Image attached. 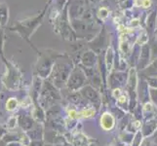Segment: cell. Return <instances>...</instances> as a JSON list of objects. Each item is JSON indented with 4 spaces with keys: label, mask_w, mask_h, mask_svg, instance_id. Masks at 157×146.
<instances>
[{
    "label": "cell",
    "mask_w": 157,
    "mask_h": 146,
    "mask_svg": "<svg viewBox=\"0 0 157 146\" xmlns=\"http://www.w3.org/2000/svg\"><path fill=\"white\" fill-rule=\"evenodd\" d=\"M156 129H157V121L154 120V119H150V120H147L142 125L140 133H143L144 137H147L151 136V134H153Z\"/></svg>",
    "instance_id": "cell-1"
},
{
    "label": "cell",
    "mask_w": 157,
    "mask_h": 146,
    "mask_svg": "<svg viewBox=\"0 0 157 146\" xmlns=\"http://www.w3.org/2000/svg\"><path fill=\"white\" fill-rule=\"evenodd\" d=\"M114 123H115L114 117H113L110 113L105 112L101 117V128L104 129H105V131H109V129H111L113 127H114Z\"/></svg>",
    "instance_id": "cell-2"
},
{
    "label": "cell",
    "mask_w": 157,
    "mask_h": 146,
    "mask_svg": "<svg viewBox=\"0 0 157 146\" xmlns=\"http://www.w3.org/2000/svg\"><path fill=\"white\" fill-rule=\"evenodd\" d=\"M137 95L139 96V99L142 103H145L148 102L149 100V87L147 82H142L140 83V92L137 93Z\"/></svg>",
    "instance_id": "cell-3"
},
{
    "label": "cell",
    "mask_w": 157,
    "mask_h": 146,
    "mask_svg": "<svg viewBox=\"0 0 157 146\" xmlns=\"http://www.w3.org/2000/svg\"><path fill=\"white\" fill-rule=\"evenodd\" d=\"M149 48L147 46H144L142 49V53H140V68L144 69L148 66L149 62Z\"/></svg>",
    "instance_id": "cell-4"
},
{
    "label": "cell",
    "mask_w": 157,
    "mask_h": 146,
    "mask_svg": "<svg viewBox=\"0 0 157 146\" xmlns=\"http://www.w3.org/2000/svg\"><path fill=\"white\" fill-rule=\"evenodd\" d=\"M83 95H85V97L91 101H94V102H99L100 101V96L99 94L97 93L95 90H93L92 88H86L84 89V91L82 92Z\"/></svg>",
    "instance_id": "cell-5"
},
{
    "label": "cell",
    "mask_w": 157,
    "mask_h": 146,
    "mask_svg": "<svg viewBox=\"0 0 157 146\" xmlns=\"http://www.w3.org/2000/svg\"><path fill=\"white\" fill-rule=\"evenodd\" d=\"M117 104L120 108H123V109H129V97L127 94H124L121 95L120 96L118 97V100H117Z\"/></svg>",
    "instance_id": "cell-6"
},
{
    "label": "cell",
    "mask_w": 157,
    "mask_h": 146,
    "mask_svg": "<svg viewBox=\"0 0 157 146\" xmlns=\"http://www.w3.org/2000/svg\"><path fill=\"white\" fill-rule=\"evenodd\" d=\"M147 74L148 75V77H156L157 76V59L147 68Z\"/></svg>",
    "instance_id": "cell-7"
},
{
    "label": "cell",
    "mask_w": 157,
    "mask_h": 146,
    "mask_svg": "<svg viewBox=\"0 0 157 146\" xmlns=\"http://www.w3.org/2000/svg\"><path fill=\"white\" fill-rule=\"evenodd\" d=\"M143 138H144L143 133H140V131H138L136 133V134L134 136V138L132 140V146H140L142 141H143Z\"/></svg>",
    "instance_id": "cell-8"
},
{
    "label": "cell",
    "mask_w": 157,
    "mask_h": 146,
    "mask_svg": "<svg viewBox=\"0 0 157 146\" xmlns=\"http://www.w3.org/2000/svg\"><path fill=\"white\" fill-rule=\"evenodd\" d=\"M133 138H134V134H133V133H130V132L123 133L121 136V139L126 143H132Z\"/></svg>",
    "instance_id": "cell-9"
},
{
    "label": "cell",
    "mask_w": 157,
    "mask_h": 146,
    "mask_svg": "<svg viewBox=\"0 0 157 146\" xmlns=\"http://www.w3.org/2000/svg\"><path fill=\"white\" fill-rule=\"evenodd\" d=\"M147 41H148V36H147V31L143 30L142 33H140V37H139V39H138V43L140 45H145Z\"/></svg>",
    "instance_id": "cell-10"
},
{
    "label": "cell",
    "mask_w": 157,
    "mask_h": 146,
    "mask_svg": "<svg viewBox=\"0 0 157 146\" xmlns=\"http://www.w3.org/2000/svg\"><path fill=\"white\" fill-rule=\"evenodd\" d=\"M149 99L152 101V103L157 106V89L149 88Z\"/></svg>",
    "instance_id": "cell-11"
},
{
    "label": "cell",
    "mask_w": 157,
    "mask_h": 146,
    "mask_svg": "<svg viewBox=\"0 0 157 146\" xmlns=\"http://www.w3.org/2000/svg\"><path fill=\"white\" fill-rule=\"evenodd\" d=\"M145 82L147 83L150 89H157V76L156 77H148Z\"/></svg>",
    "instance_id": "cell-12"
},
{
    "label": "cell",
    "mask_w": 157,
    "mask_h": 146,
    "mask_svg": "<svg viewBox=\"0 0 157 146\" xmlns=\"http://www.w3.org/2000/svg\"><path fill=\"white\" fill-rule=\"evenodd\" d=\"M7 109L8 110H13L15 109V107L17 106V100H16L15 99H10L8 101H7Z\"/></svg>",
    "instance_id": "cell-13"
},
{
    "label": "cell",
    "mask_w": 157,
    "mask_h": 146,
    "mask_svg": "<svg viewBox=\"0 0 157 146\" xmlns=\"http://www.w3.org/2000/svg\"><path fill=\"white\" fill-rule=\"evenodd\" d=\"M99 16L101 18V19H105L107 17V10L105 8H101L99 12Z\"/></svg>",
    "instance_id": "cell-14"
},
{
    "label": "cell",
    "mask_w": 157,
    "mask_h": 146,
    "mask_svg": "<svg viewBox=\"0 0 157 146\" xmlns=\"http://www.w3.org/2000/svg\"><path fill=\"white\" fill-rule=\"evenodd\" d=\"M142 5L144 8H148L151 5V1H150V0H143V4Z\"/></svg>",
    "instance_id": "cell-15"
},
{
    "label": "cell",
    "mask_w": 157,
    "mask_h": 146,
    "mask_svg": "<svg viewBox=\"0 0 157 146\" xmlns=\"http://www.w3.org/2000/svg\"><path fill=\"white\" fill-rule=\"evenodd\" d=\"M120 94H121V91L119 88H116V89H114V91H113V95H114V96H119Z\"/></svg>",
    "instance_id": "cell-16"
},
{
    "label": "cell",
    "mask_w": 157,
    "mask_h": 146,
    "mask_svg": "<svg viewBox=\"0 0 157 146\" xmlns=\"http://www.w3.org/2000/svg\"><path fill=\"white\" fill-rule=\"evenodd\" d=\"M143 4V0H135V5L136 6H140Z\"/></svg>",
    "instance_id": "cell-17"
},
{
    "label": "cell",
    "mask_w": 157,
    "mask_h": 146,
    "mask_svg": "<svg viewBox=\"0 0 157 146\" xmlns=\"http://www.w3.org/2000/svg\"><path fill=\"white\" fill-rule=\"evenodd\" d=\"M138 24H139V21L138 20L132 21V25H138Z\"/></svg>",
    "instance_id": "cell-18"
},
{
    "label": "cell",
    "mask_w": 157,
    "mask_h": 146,
    "mask_svg": "<svg viewBox=\"0 0 157 146\" xmlns=\"http://www.w3.org/2000/svg\"><path fill=\"white\" fill-rule=\"evenodd\" d=\"M154 141L157 143V131H155V137H154Z\"/></svg>",
    "instance_id": "cell-19"
}]
</instances>
